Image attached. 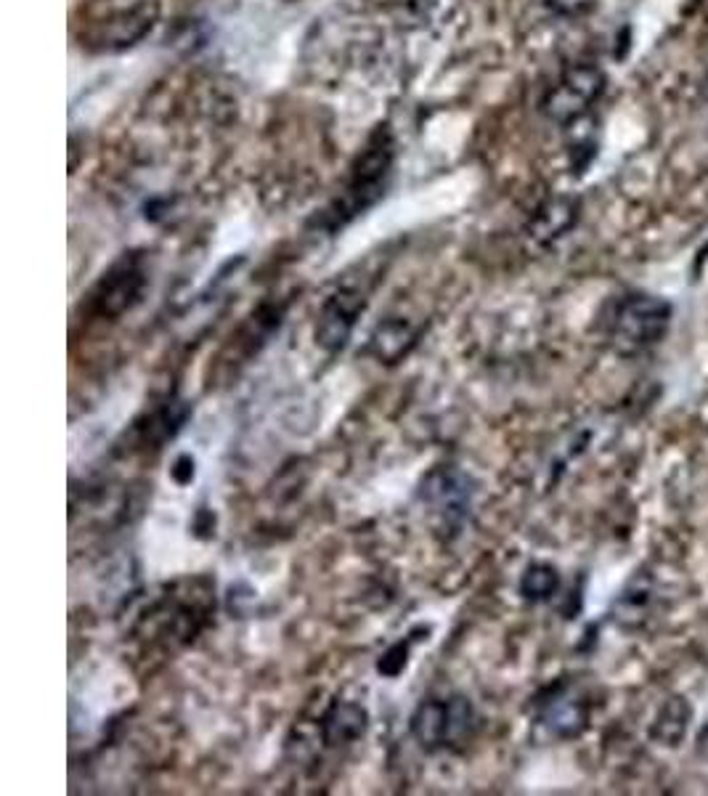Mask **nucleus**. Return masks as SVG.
Masks as SVG:
<instances>
[{
	"label": "nucleus",
	"instance_id": "obj_1",
	"mask_svg": "<svg viewBox=\"0 0 708 796\" xmlns=\"http://www.w3.org/2000/svg\"><path fill=\"white\" fill-rule=\"evenodd\" d=\"M390 168L392 141L385 131H377L375 136L369 139V144H366L358 163L353 165L351 181H347L345 191L334 199L330 208L324 210V215H321V226L338 231L343 229L345 223H351L356 215H362L364 210H369L372 204L385 195Z\"/></svg>",
	"mask_w": 708,
	"mask_h": 796
},
{
	"label": "nucleus",
	"instance_id": "obj_2",
	"mask_svg": "<svg viewBox=\"0 0 708 796\" xmlns=\"http://www.w3.org/2000/svg\"><path fill=\"white\" fill-rule=\"evenodd\" d=\"M473 704L465 696L428 698L411 715V736L424 751L462 749L475 733Z\"/></svg>",
	"mask_w": 708,
	"mask_h": 796
},
{
	"label": "nucleus",
	"instance_id": "obj_3",
	"mask_svg": "<svg viewBox=\"0 0 708 796\" xmlns=\"http://www.w3.org/2000/svg\"><path fill=\"white\" fill-rule=\"evenodd\" d=\"M473 480L456 467H435L424 475L420 484V499L422 505L430 507V512L441 521L446 529L460 531L462 523L469 518L473 510Z\"/></svg>",
	"mask_w": 708,
	"mask_h": 796
},
{
	"label": "nucleus",
	"instance_id": "obj_4",
	"mask_svg": "<svg viewBox=\"0 0 708 796\" xmlns=\"http://www.w3.org/2000/svg\"><path fill=\"white\" fill-rule=\"evenodd\" d=\"M672 308L650 295H632L618 306L613 317V338L623 351H640L655 345L666 335Z\"/></svg>",
	"mask_w": 708,
	"mask_h": 796
},
{
	"label": "nucleus",
	"instance_id": "obj_5",
	"mask_svg": "<svg viewBox=\"0 0 708 796\" xmlns=\"http://www.w3.org/2000/svg\"><path fill=\"white\" fill-rule=\"evenodd\" d=\"M605 77L597 67H573L563 80L552 88L544 101V112L560 125H573L584 120L597 96L602 93Z\"/></svg>",
	"mask_w": 708,
	"mask_h": 796
},
{
	"label": "nucleus",
	"instance_id": "obj_6",
	"mask_svg": "<svg viewBox=\"0 0 708 796\" xmlns=\"http://www.w3.org/2000/svg\"><path fill=\"white\" fill-rule=\"evenodd\" d=\"M146 287L144 263L136 253L125 255L114 263L109 272L101 276L99 285L91 295L93 311L99 317H120V313L131 311L141 300V292Z\"/></svg>",
	"mask_w": 708,
	"mask_h": 796
},
{
	"label": "nucleus",
	"instance_id": "obj_7",
	"mask_svg": "<svg viewBox=\"0 0 708 796\" xmlns=\"http://www.w3.org/2000/svg\"><path fill=\"white\" fill-rule=\"evenodd\" d=\"M364 311V298L353 290H338L321 306L317 322V345L324 351H343Z\"/></svg>",
	"mask_w": 708,
	"mask_h": 796
},
{
	"label": "nucleus",
	"instance_id": "obj_8",
	"mask_svg": "<svg viewBox=\"0 0 708 796\" xmlns=\"http://www.w3.org/2000/svg\"><path fill=\"white\" fill-rule=\"evenodd\" d=\"M366 728H369V711L353 701H334L319 722L321 741L330 749L356 743L358 738H364Z\"/></svg>",
	"mask_w": 708,
	"mask_h": 796
},
{
	"label": "nucleus",
	"instance_id": "obj_9",
	"mask_svg": "<svg viewBox=\"0 0 708 796\" xmlns=\"http://www.w3.org/2000/svg\"><path fill=\"white\" fill-rule=\"evenodd\" d=\"M186 420V407L181 401H170L165 407H159L157 412H152L144 422H139V444L141 446H154L165 444L167 439L178 433Z\"/></svg>",
	"mask_w": 708,
	"mask_h": 796
},
{
	"label": "nucleus",
	"instance_id": "obj_10",
	"mask_svg": "<svg viewBox=\"0 0 708 796\" xmlns=\"http://www.w3.org/2000/svg\"><path fill=\"white\" fill-rule=\"evenodd\" d=\"M417 332L411 330L409 322H401V319H392V322L379 324L372 335V351L379 362H396L398 356H403L411 345H414Z\"/></svg>",
	"mask_w": 708,
	"mask_h": 796
},
{
	"label": "nucleus",
	"instance_id": "obj_11",
	"mask_svg": "<svg viewBox=\"0 0 708 796\" xmlns=\"http://www.w3.org/2000/svg\"><path fill=\"white\" fill-rule=\"evenodd\" d=\"M584 720H587V711H584V706L578 704L576 698H568V696H557L555 701L546 704L542 711V725L550 728L552 736H560V738L576 736L578 730H582Z\"/></svg>",
	"mask_w": 708,
	"mask_h": 796
},
{
	"label": "nucleus",
	"instance_id": "obj_12",
	"mask_svg": "<svg viewBox=\"0 0 708 796\" xmlns=\"http://www.w3.org/2000/svg\"><path fill=\"white\" fill-rule=\"evenodd\" d=\"M576 221V204L571 199H552L533 218L531 231L536 240H555Z\"/></svg>",
	"mask_w": 708,
	"mask_h": 796
},
{
	"label": "nucleus",
	"instance_id": "obj_13",
	"mask_svg": "<svg viewBox=\"0 0 708 796\" xmlns=\"http://www.w3.org/2000/svg\"><path fill=\"white\" fill-rule=\"evenodd\" d=\"M560 589V576L552 566H544V563H533V566L526 568L523 579H520V593L528 600H550Z\"/></svg>",
	"mask_w": 708,
	"mask_h": 796
},
{
	"label": "nucleus",
	"instance_id": "obj_14",
	"mask_svg": "<svg viewBox=\"0 0 708 796\" xmlns=\"http://www.w3.org/2000/svg\"><path fill=\"white\" fill-rule=\"evenodd\" d=\"M687 722H690V709H687L685 701L674 698L672 704L663 706L659 725H655V733H659L661 741L677 743L687 733Z\"/></svg>",
	"mask_w": 708,
	"mask_h": 796
},
{
	"label": "nucleus",
	"instance_id": "obj_15",
	"mask_svg": "<svg viewBox=\"0 0 708 796\" xmlns=\"http://www.w3.org/2000/svg\"><path fill=\"white\" fill-rule=\"evenodd\" d=\"M411 643H414V640H401V643L390 645L388 653H385V656L379 659L377 672L385 674V677H396V674H401L403 670H407V661H409V653H411Z\"/></svg>",
	"mask_w": 708,
	"mask_h": 796
},
{
	"label": "nucleus",
	"instance_id": "obj_16",
	"mask_svg": "<svg viewBox=\"0 0 708 796\" xmlns=\"http://www.w3.org/2000/svg\"><path fill=\"white\" fill-rule=\"evenodd\" d=\"M195 467L197 462L189 457V454H181V457L176 460V465H173V478L178 480V484H189L191 478H195Z\"/></svg>",
	"mask_w": 708,
	"mask_h": 796
},
{
	"label": "nucleus",
	"instance_id": "obj_17",
	"mask_svg": "<svg viewBox=\"0 0 708 796\" xmlns=\"http://www.w3.org/2000/svg\"><path fill=\"white\" fill-rule=\"evenodd\" d=\"M552 5H555L557 11H565V14H573V11L584 9V5L589 3V0H550Z\"/></svg>",
	"mask_w": 708,
	"mask_h": 796
}]
</instances>
